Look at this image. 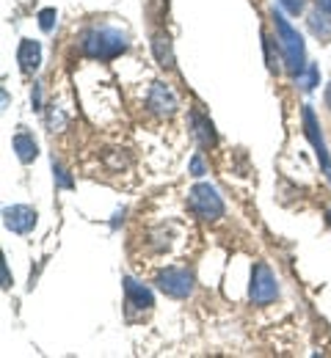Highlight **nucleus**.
<instances>
[{"label": "nucleus", "mask_w": 331, "mask_h": 358, "mask_svg": "<svg viewBox=\"0 0 331 358\" xmlns=\"http://www.w3.org/2000/svg\"><path fill=\"white\" fill-rule=\"evenodd\" d=\"M329 226H331V210H329Z\"/></svg>", "instance_id": "26"}, {"label": "nucleus", "mask_w": 331, "mask_h": 358, "mask_svg": "<svg viewBox=\"0 0 331 358\" xmlns=\"http://www.w3.org/2000/svg\"><path fill=\"white\" fill-rule=\"evenodd\" d=\"M48 124L50 127H55V124H58V127H64V124H66V116H64L61 110H55V108H52V113L48 116Z\"/></svg>", "instance_id": "20"}, {"label": "nucleus", "mask_w": 331, "mask_h": 358, "mask_svg": "<svg viewBox=\"0 0 331 358\" xmlns=\"http://www.w3.org/2000/svg\"><path fill=\"white\" fill-rule=\"evenodd\" d=\"M271 20H274V28H276V42H279V50H282L284 66L293 78H298L304 69H307V47H304V39L301 34L284 20L282 11H271Z\"/></svg>", "instance_id": "1"}, {"label": "nucleus", "mask_w": 331, "mask_h": 358, "mask_svg": "<svg viewBox=\"0 0 331 358\" xmlns=\"http://www.w3.org/2000/svg\"><path fill=\"white\" fill-rule=\"evenodd\" d=\"M326 105H329V108H331V83H329V86H326Z\"/></svg>", "instance_id": "25"}, {"label": "nucleus", "mask_w": 331, "mask_h": 358, "mask_svg": "<svg viewBox=\"0 0 331 358\" xmlns=\"http://www.w3.org/2000/svg\"><path fill=\"white\" fill-rule=\"evenodd\" d=\"M31 99H34V108L42 110V89H39V83H34V96Z\"/></svg>", "instance_id": "22"}, {"label": "nucleus", "mask_w": 331, "mask_h": 358, "mask_svg": "<svg viewBox=\"0 0 331 358\" xmlns=\"http://www.w3.org/2000/svg\"><path fill=\"white\" fill-rule=\"evenodd\" d=\"M190 135L196 138V143L202 149H213L218 143V133H216L213 122L202 110H190Z\"/></svg>", "instance_id": "10"}, {"label": "nucleus", "mask_w": 331, "mask_h": 358, "mask_svg": "<svg viewBox=\"0 0 331 358\" xmlns=\"http://www.w3.org/2000/svg\"><path fill=\"white\" fill-rule=\"evenodd\" d=\"M248 298L254 306H268L279 298V284L276 275L271 273V268L265 262H257L251 268V287H248Z\"/></svg>", "instance_id": "4"}, {"label": "nucleus", "mask_w": 331, "mask_h": 358, "mask_svg": "<svg viewBox=\"0 0 331 358\" xmlns=\"http://www.w3.org/2000/svg\"><path fill=\"white\" fill-rule=\"evenodd\" d=\"M155 284H157V289H160L163 295L177 298V301L188 298L190 292H193V275H190L188 270H183V268L160 270V273H157V278H155Z\"/></svg>", "instance_id": "5"}, {"label": "nucleus", "mask_w": 331, "mask_h": 358, "mask_svg": "<svg viewBox=\"0 0 331 358\" xmlns=\"http://www.w3.org/2000/svg\"><path fill=\"white\" fill-rule=\"evenodd\" d=\"M146 108L160 119H171L177 113V96L166 83H152V89L146 94Z\"/></svg>", "instance_id": "7"}, {"label": "nucleus", "mask_w": 331, "mask_h": 358, "mask_svg": "<svg viewBox=\"0 0 331 358\" xmlns=\"http://www.w3.org/2000/svg\"><path fill=\"white\" fill-rule=\"evenodd\" d=\"M279 6H282L287 14H293V17H298L304 8H307V0H279Z\"/></svg>", "instance_id": "17"}, {"label": "nucleus", "mask_w": 331, "mask_h": 358, "mask_svg": "<svg viewBox=\"0 0 331 358\" xmlns=\"http://www.w3.org/2000/svg\"><path fill=\"white\" fill-rule=\"evenodd\" d=\"M52 171H55V182H58V187H72V185H75L72 177H69V174H66L55 160H52Z\"/></svg>", "instance_id": "18"}, {"label": "nucleus", "mask_w": 331, "mask_h": 358, "mask_svg": "<svg viewBox=\"0 0 331 358\" xmlns=\"http://www.w3.org/2000/svg\"><path fill=\"white\" fill-rule=\"evenodd\" d=\"M17 61H20V69L25 75H34L42 66V45L34 39H22L17 47Z\"/></svg>", "instance_id": "11"}, {"label": "nucleus", "mask_w": 331, "mask_h": 358, "mask_svg": "<svg viewBox=\"0 0 331 358\" xmlns=\"http://www.w3.org/2000/svg\"><path fill=\"white\" fill-rule=\"evenodd\" d=\"M152 52H155V58L163 69H174V50H171V39L166 34L152 36Z\"/></svg>", "instance_id": "13"}, {"label": "nucleus", "mask_w": 331, "mask_h": 358, "mask_svg": "<svg viewBox=\"0 0 331 358\" xmlns=\"http://www.w3.org/2000/svg\"><path fill=\"white\" fill-rule=\"evenodd\" d=\"M127 34H122L119 28H111V25H102V28H92L83 34L80 39V50L83 55L94 58V61H113L116 55L127 52Z\"/></svg>", "instance_id": "2"}, {"label": "nucleus", "mask_w": 331, "mask_h": 358, "mask_svg": "<svg viewBox=\"0 0 331 358\" xmlns=\"http://www.w3.org/2000/svg\"><path fill=\"white\" fill-rule=\"evenodd\" d=\"M190 171H193V177H202V174H204V163H202V157H193V160H190Z\"/></svg>", "instance_id": "21"}, {"label": "nucleus", "mask_w": 331, "mask_h": 358, "mask_svg": "<svg viewBox=\"0 0 331 358\" xmlns=\"http://www.w3.org/2000/svg\"><path fill=\"white\" fill-rule=\"evenodd\" d=\"M304 133L309 138V143H312V149L318 155V163L323 166V171H326V177L331 182V157L329 149H326V141H323V133H321V122H318L312 105H304Z\"/></svg>", "instance_id": "6"}, {"label": "nucleus", "mask_w": 331, "mask_h": 358, "mask_svg": "<svg viewBox=\"0 0 331 358\" xmlns=\"http://www.w3.org/2000/svg\"><path fill=\"white\" fill-rule=\"evenodd\" d=\"M307 22H309V31L321 39V42H329L331 39V14L329 11H323V8H315L309 17H307Z\"/></svg>", "instance_id": "14"}, {"label": "nucleus", "mask_w": 331, "mask_h": 358, "mask_svg": "<svg viewBox=\"0 0 331 358\" xmlns=\"http://www.w3.org/2000/svg\"><path fill=\"white\" fill-rule=\"evenodd\" d=\"M122 287H125V303H127L130 312H149V309L155 306V295H152V289L143 287L141 281H136L133 275H125Z\"/></svg>", "instance_id": "9"}, {"label": "nucleus", "mask_w": 331, "mask_h": 358, "mask_svg": "<svg viewBox=\"0 0 331 358\" xmlns=\"http://www.w3.org/2000/svg\"><path fill=\"white\" fill-rule=\"evenodd\" d=\"M11 146H14L17 157H20V163H34V160H36V155H39V146H36L34 135L25 133V127H20V130L14 133Z\"/></svg>", "instance_id": "12"}, {"label": "nucleus", "mask_w": 331, "mask_h": 358, "mask_svg": "<svg viewBox=\"0 0 331 358\" xmlns=\"http://www.w3.org/2000/svg\"><path fill=\"white\" fill-rule=\"evenodd\" d=\"M8 287H11V275H8V265L3 259V289H8Z\"/></svg>", "instance_id": "23"}, {"label": "nucleus", "mask_w": 331, "mask_h": 358, "mask_svg": "<svg viewBox=\"0 0 331 358\" xmlns=\"http://www.w3.org/2000/svg\"><path fill=\"white\" fill-rule=\"evenodd\" d=\"M318 8H323V11L331 14V0H318Z\"/></svg>", "instance_id": "24"}, {"label": "nucleus", "mask_w": 331, "mask_h": 358, "mask_svg": "<svg viewBox=\"0 0 331 358\" xmlns=\"http://www.w3.org/2000/svg\"><path fill=\"white\" fill-rule=\"evenodd\" d=\"M36 210L34 207H28V204H14V207H6L3 210V224L8 231H14V234H28V231H34V226H36Z\"/></svg>", "instance_id": "8"}, {"label": "nucleus", "mask_w": 331, "mask_h": 358, "mask_svg": "<svg viewBox=\"0 0 331 358\" xmlns=\"http://www.w3.org/2000/svg\"><path fill=\"white\" fill-rule=\"evenodd\" d=\"M318 78H321V75H318V66H315V64H307V69H304L295 80H298L307 91H312L315 86H318Z\"/></svg>", "instance_id": "15"}, {"label": "nucleus", "mask_w": 331, "mask_h": 358, "mask_svg": "<svg viewBox=\"0 0 331 358\" xmlns=\"http://www.w3.org/2000/svg\"><path fill=\"white\" fill-rule=\"evenodd\" d=\"M262 45H265V58H268V69H271V72H279V64H276V58H274V42H271L268 36H262Z\"/></svg>", "instance_id": "19"}, {"label": "nucleus", "mask_w": 331, "mask_h": 358, "mask_svg": "<svg viewBox=\"0 0 331 358\" xmlns=\"http://www.w3.org/2000/svg\"><path fill=\"white\" fill-rule=\"evenodd\" d=\"M55 17H58L55 8H42V11H39V28H42L45 34H50V31L55 28Z\"/></svg>", "instance_id": "16"}, {"label": "nucleus", "mask_w": 331, "mask_h": 358, "mask_svg": "<svg viewBox=\"0 0 331 358\" xmlns=\"http://www.w3.org/2000/svg\"><path fill=\"white\" fill-rule=\"evenodd\" d=\"M190 213L204 221V224H216L218 218H224V199L218 196V190L210 182H196L188 193Z\"/></svg>", "instance_id": "3"}]
</instances>
